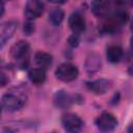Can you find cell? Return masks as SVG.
Masks as SVG:
<instances>
[{"mask_svg": "<svg viewBox=\"0 0 133 133\" xmlns=\"http://www.w3.org/2000/svg\"><path fill=\"white\" fill-rule=\"evenodd\" d=\"M27 97L23 92L10 91L2 96L1 98V106L4 111L14 112L21 109L26 103Z\"/></svg>", "mask_w": 133, "mask_h": 133, "instance_id": "obj_1", "label": "cell"}, {"mask_svg": "<svg viewBox=\"0 0 133 133\" xmlns=\"http://www.w3.org/2000/svg\"><path fill=\"white\" fill-rule=\"evenodd\" d=\"M79 71L78 68L73 64V63H61L55 71V76L58 80L64 81V82H70L75 80L78 77Z\"/></svg>", "mask_w": 133, "mask_h": 133, "instance_id": "obj_2", "label": "cell"}, {"mask_svg": "<svg viewBox=\"0 0 133 133\" xmlns=\"http://www.w3.org/2000/svg\"><path fill=\"white\" fill-rule=\"evenodd\" d=\"M61 124L63 129L68 133H79L83 127V121L78 114L65 113L61 118Z\"/></svg>", "mask_w": 133, "mask_h": 133, "instance_id": "obj_3", "label": "cell"}, {"mask_svg": "<svg viewBox=\"0 0 133 133\" xmlns=\"http://www.w3.org/2000/svg\"><path fill=\"white\" fill-rule=\"evenodd\" d=\"M96 125L101 132L109 133L113 131L117 126L116 117L110 112H103L96 119Z\"/></svg>", "mask_w": 133, "mask_h": 133, "instance_id": "obj_4", "label": "cell"}, {"mask_svg": "<svg viewBox=\"0 0 133 133\" xmlns=\"http://www.w3.org/2000/svg\"><path fill=\"white\" fill-rule=\"evenodd\" d=\"M44 11V3L37 0H30L25 4L24 15L28 21L37 19Z\"/></svg>", "mask_w": 133, "mask_h": 133, "instance_id": "obj_5", "label": "cell"}, {"mask_svg": "<svg viewBox=\"0 0 133 133\" xmlns=\"http://www.w3.org/2000/svg\"><path fill=\"white\" fill-rule=\"evenodd\" d=\"M29 44L25 41H19L16 44H14L10 48V55L12 58L18 60L19 62L28 58L29 53Z\"/></svg>", "mask_w": 133, "mask_h": 133, "instance_id": "obj_6", "label": "cell"}, {"mask_svg": "<svg viewBox=\"0 0 133 133\" xmlns=\"http://www.w3.org/2000/svg\"><path fill=\"white\" fill-rule=\"evenodd\" d=\"M17 28H18V23L15 21H7V22H4L1 24V26H0V45H1V48H3L5 43L14 35Z\"/></svg>", "mask_w": 133, "mask_h": 133, "instance_id": "obj_7", "label": "cell"}, {"mask_svg": "<svg viewBox=\"0 0 133 133\" xmlns=\"http://www.w3.org/2000/svg\"><path fill=\"white\" fill-rule=\"evenodd\" d=\"M91 7L94 14L99 18H108L114 12L111 2L108 1H95L91 3Z\"/></svg>", "mask_w": 133, "mask_h": 133, "instance_id": "obj_8", "label": "cell"}, {"mask_svg": "<svg viewBox=\"0 0 133 133\" xmlns=\"http://www.w3.org/2000/svg\"><path fill=\"white\" fill-rule=\"evenodd\" d=\"M69 26H70L71 30L75 34H78L79 35L85 29V20H84V17L79 11H75V12L71 14V16L69 17Z\"/></svg>", "mask_w": 133, "mask_h": 133, "instance_id": "obj_9", "label": "cell"}, {"mask_svg": "<svg viewBox=\"0 0 133 133\" xmlns=\"http://www.w3.org/2000/svg\"><path fill=\"white\" fill-rule=\"evenodd\" d=\"M111 85V81L108 79H97L86 83V87L88 88V90L96 95L105 94L106 91H108V89H110Z\"/></svg>", "mask_w": 133, "mask_h": 133, "instance_id": "obj_10", "label": "cell"}, {"mask_svg": "<svg viewBox=\"0 0 133 133\" xmlns=\"http://www.w3.org/2000/svg\"><path fill=\"white\" fill-rule=\"evenodd\" d=\"M84 66H85V71L88 74H95L98 71H100L102 66V60H101L100 55L95 52L89 53L86 56Z\"/></svg>", "mask_w": 133, "mask_h": 133, "instance_id": "obj_11", "label": "cell"}, {"mask_svg": "<svg viewBox=\"0 0 133 133\" xmlns=\"http://www.w3.org/2000/svg\"><path fill=\"white\" fill-rule=\"evenodd\" d=\"M72 97L64 90H58L54 96V104L60 109H65L72 104Z\"/></svg>", "mask_w": 133, "mask_h": 133, "instance_id": "obj_12", "label": "cell"}, {"mask_svg": "<svg viewBox=\"0 0 133 133\" xmlns=\"http://www.w3.org/2000/svg\"><path fill=\"white\" fill-rule=\"evenodd\" d=\"M123 49L117 46V45H111L107 48V51H106V56H107V59L108 61L112 62V63H115V62H118L122 57H123Z\"/></svg>", "mask_w": 133, "mask_h": 133, "instance_id": "obj_13", "label": "cell"}, {"mask_svg": "<svg viewBox=\"0 0 133 133\" xmlns=\"http://www.w3.org/2000/svg\"><path fill=\"white\" fill-rule=\"evenodd\" d=\"M34 61L41 69H48L52 64V56L46 52H36L34 55Z\"/></svg>", "mask_w": 133, "mask_h": 133, "instance_id": "obj_14", "label": "cell"}, {"mask_svg": "<svg viewBox=\"0 0 133 133\" xmlns=\"http://www.w3.org/2000/svg\"><path fill=\"white\" fill-rule=\"evenodd\" d=\"M28 77H29V80L33 84H36V85L43 84L46 80V72L44 69L35 68V69H32L29 71Z\"/></svg>", "mask_w": 133, "mask_h": 133, "instance_id": "obj_15", "label": "cell"}, {"mask_svg": "<svg viewBox=\"0 0 133 133\" xmlns=\"http://www.w3.org/2000/svg\"><path fill=\"white\" fill-rule=\"evenodd\" d=\"M64 18V14L63 10L60 8H53L50 12H49V21L51 22V24L53 26H59L61 24V22L63 21Z\"/></svg>", "mask_w": 133, "mask_h": 133, "instance_id": "obj_16", "label": "cell"}, {"mask_svg": "<svg viewBox=\"0 0 133 133\" xmlns=\"http://www.w3.org/2000/svg\"><path fill=\"white\" fill-rule=\"evenodd\" d=\"M68 44L69 46H71L72 48H76L79 45V35L73 33L69 38H68Z\"/></svg>", "mask_w": 133, "mask_h": 133, "instance_id": "obj_17", "label": "cell"}, {"mask_svg": "<svg viewBox=\"0 0 133 133\" xmlns=\"http://www.w3.org/2000/svg\"><path fill=\"white\" fill-rule=\"evenodd\" d=\"M23 31H24V34H26V35H30V34L33 33V31H34V24H33L31 21H28L27 23L24 24Z\"/></svg>", "mask_w": 133, "mask_h": 133, "instance_id": "obj_18", "label": "cell"}, {"mask_svg": "<svg viewBox=\"0 0 133 133\" xmlns=\"http://www.w3.org/2000/svg\"><path fill=\"white\" fill-rule=\"evenodd\" d=\"M6 82H7V80L5 78V75L3 73H1V86H4L6 84Z\"/></svg>", "mask_w": 133, "mask_h": 133, "instance_id": "obj_19", "label": "cell"}, {"mask_svg": "<svg viewBox=\"0 0 133 133\" xmlns=\"http://www.w3.org/2000/svg\"><path fill=\"white\" fill-rule=\"evenodd\" d=\"M1 133H16V132L12 131V130H10V129H2Z\"/></svg>", "mask_w": 133, "mask_h": 133, "instance_id": "obj_20", "label": "cell"}, {"mask_svg": "<svg viewBox=\"0 0 133 133\" xmlns=\"http://www.w3.org/2000/svg\"><path fill=\"white\" fill-rule=\"evenodd\" d=\"M128 73H129V75L133 76V64H131V65L129 66V69H128Z\"/></svg>", "mask_w": 133, "mask_h": 133, "instance_id": "obj_21", "label": "cell"}, {"mask_svg": "<svg viewBox=\"0 0 133 133\" xmlns=\"http://www.w3.org/2000/svg\"><path fill=\"white\" fill-rule=\"evenodd\" d=\"M127 133H133V123L130 124V126L128 127V131H127Z\"/></svg>", "mask_w": 133, "mask_h": 133, "instance_id": "obj_22", "label": "cell"}, {"mask_svg": "<svg viewBox=\"0 0 133 133\" xmlns=\"http://www.w3.org/2000/svg\"><path fill=\"white\" fill-rule=\"evenodd\" d=\"M3 14H4V2H1V15H0V17H2Z\"/></svg>", "mask_w": 133, "mask_h": 133, "instance_id": "obj_23", "label": "cell"}, {"mask_svg": "<svg viewBox=\"0 0 133 133\" xmlns=\"http://www.w3.org/2000/svg\"><path fill=\"white\" fill-rule=\"evenodd\" d=\"M130 46H131V49L133 50V36L131 37V42H130Z\"/></svg>", "mask_w": 133, "mask_h": 133, "instance_id": "obj_24", "label": "cell"}, {"mask_svg": "<svg viewBox=\"0 0 133 133\" xmlns=\"http://www.w3.org/2000/svg\"><path fill=\"white\" fill-rule=\"evenodd\" d=\"M130 28H131V30L133 31V19L131 20V24H130Z\"/></svg>", "mask_w": 133, "mask_h": 133, "instance_id": "obj_25", "label": "cell"}, {"mask_svg": "<svg viewBox=\"0 0 133 133\" xmlns=\"http://www.w3.org/2000/svg\"><path fill=\"white\" fill-rule=\"evenodd\" d=\"M51 133H56V132H51Z\"/></svg>", "mask_w": 133, "mask_h": 133, "instance_id": "obj_26", "label": "cell"}]
</instances>
